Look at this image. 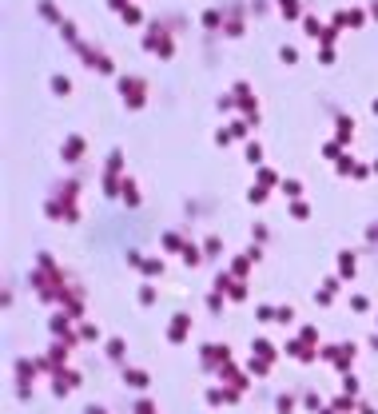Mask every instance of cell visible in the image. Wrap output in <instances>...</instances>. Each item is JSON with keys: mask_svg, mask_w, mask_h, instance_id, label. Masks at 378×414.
<instances>
[{"mask_svg": "<svg viewBox=\"0 0 378 414\" xmlns=\"http://www.w3.org/2000/svg\"><path fill=\"white\" fill-rule=\"evenodd\" d=\"M183 331H187V319H176V322H171V339H176V343L183 339Z\"/></svg>", "mask_w": 378, "mask_h": 414, "instance_id": "1", "label": "cell"}]
</instances>
